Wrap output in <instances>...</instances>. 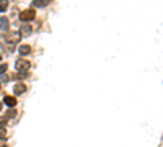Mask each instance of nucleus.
Segmentation results:
<instances>
[{"label": "nucleus", "mask_w": 163, "mask_h": 147, "mask_svg": "<svg viewBox=\"0 0 163 147\" xmlns=\"http://www.w3.org/2000/svg\"><path fill=\"white\" fill-rule=\"evenodd\" d=\"M20 39H21V34H20V31H12V33H7V34H5V43L10 44V46H13V44L20 43Z\"/></svg>", "instance_id": "nucleus-1"}, {"label": "nucleus", "mask_w": 163, "mask_h": 147, "mask_svg": "<svg viewBox=\"0 0 163 147\" xmlns=\"http://www.w3.org/2000/svg\"><path fill=\"white\" fill-rule=\"evenodd\" d=\"M34 18H36V12H34L33 8H26V10H23V12H20V20H21L23 23H28Z\"/></svg>", "instance_id": "nucleus-2"}, {"label": "nucleus", "mask_w": 163, "mask_h": 147, "mask_svg": "<svg viewBox=\"0 0 163 147\" xmlns=\"http://www.w3.org/2000/svg\"><path fill=\"white\" fill-rule=\"evenodd\" d=\"M15 67H16V71H18V72H28V71H30V67H31V62L21 57V59H18V61L15 62Z\"/></svg>", "instance_id": "nucleus-3"}, {"label": "nucleus", "mask_w": 163, "mask_h": 147, "mask_svg": "<svg viewBox=\"0 0 163 147\" xmlns=\"http://www.w3.org/2000/svg\"><path fill=\"white\" fill-rule=\"evenodd\" d=\"M33 33V28H31V24H21V28H20V34H21V38H25V36H30V34Z\"/></svg>", "instance_id": "nucleus-4"}, {"label": "nucleus", "mask_w": 163, "mask_h": 147, "mask_svg": "<svg viewBox=\"0 0 163 147\" xmlns=\"http://www.w3.org/2000/svg\"><path fill=\"white\" fill-rule=\"evenodd\" d=\"M3 103H5L7 106H10V108H15L16 106V98L13 95H5L3 97Z\"/></svg>", "instance_id": "nucleus-5"}, {"label": "nucleus", "mask_w": 163, "mask_h": 147, "mask_svg": "<svg viewBox=\"0 0 163 147\" xmlns=\"http://www.w3.org/2000/svg\"><path fill=\"white\" fill-rule=\"evenodd\" d=\"M26 92V83H15V87H13V93L15 95H21V93Z\"/></svg>", "instance_id": "nucleus-6"}, {"label": "nucleus", "mask_w": 163, "mask_h": 147, "mask_svg": "<svg viewBox=\"0 0 163 147\" xmlns=\"http://www.w3.org/2000/svg\"><path fill=\"white\" fill-rule=\"evenodd\" d=\"M31 51H33V48L30 46V44H21V46L18 48V52L21 56H28V54H31Z\"/></svg>", "instance_id": "nucleus-7"}, {"label": "nucleus", "mask_w": 163, "mask_h": 147, "mask_svg": "<svg viewBox=\"0 0 163 147\" xmlns=\"http://www.w3.org/2000/svg\"><path fill=\"white\" fill-rule=\"evenodd\" d=\"M8 26H10L8 18H7V16H0V31H5V30H8Z\"/></svg>", "instance_id": "nucleus-8"}, {"label": "nucleus", "mask_w": 163, "mask_h": 147, "mask_svg": "<svg viewBox=\"0 0 163 147\" xmlns=\"http://www.w3.org/2000/svg\"><path fill=\"white\" fill-rule=\"evenodd\" d=\"M46 5H49V0H33V7L36 8H43Z\"/></svg>", "instance_id": "nucleus-9"}, {"label": "nucleus", "mask_w": 163, "mask_h": 147, "mask_svg": "<svg viewBox=\"0 0 163 147\" xmlns=\"http://www.w3.org/2000/svg\"><path fill=\"white\" fill-rule=\"evenodd\" d=\"M16 114H18V113H16V110H15V108H10V110L7 111L5 118H7V120H13V118H15Z\"/></svg>", "instance_id": "nucleus-10"}, {"label": "nucleus", "mask_w": 163, "mask_h": 147, "mask_svg": "<svg viewBox=\"0 0 163 147\" xmlns=\"http://www.w3.org/2000/svg\"><path fill=\"white\" fill-rule=\"evenodd\" d=\"M7 7H8V0H0V13L7 12Z\"/></svg>", "instance_id": "nucleus-11"}, {"label": "nucleus", "mask_w": 163, "mask_h": 147, "mask_svg": "<svg viewBox=\"0 0 163 147\" xmlns=\"http://www.w3.org/2000/svg\"><path fill=\"white\" fill-rule=\"evenodd\" d=\"M25 77H28V72H18V74L13 75V79H15V80H23Z\"/></svg>", "instance_id": "nucleus-12"}, {"label": "nucleus", "mask_w": 163, "mask_h": 147, "mask_svg": "<svg viewBox=\"0 0 163 147\" xmlns=\"http://www.w3.org/2000/svg\"><path fill=\"white\" fill-rule=\"evenodd\" d=\"M7 131H5V124H0V139H5Z\"/></svg>", "instance_id": "nucleus-13"}, {"label": "nucleus", "mask_w": 163, "mask_h": 147, "mask_svg": "<svg viewBox=\"0 0 163 147\" xmlns=\"http://www.w3.org/2000/svg\"><path fill=\"white\" fill-rule=\"evenodd\" d=\"M7 69H8V64H0V75H2V74H5Z\"/></svg>", "instance_id": "nucleus-14"}, {"label": "nucleus", "mask_w": 163, "mask_h": 147, "mask_svg": "<svg viewBox=\"0 0 163 147\" xmlns=\"http://www.w3.org/2000/svg\"><path fill=\"white\" fill-rule=\"evenodd\" d=\"M5 144H7L5 139H0V147H5Z\"/></svg>", "instance_id": "nucleus-15"}, {"label": "nucleus", "mask_w": 163, "mask_h": 147, "mask_svg": "<svg viewBox=\"0 0 163 147\" xmlns=\"http://www.w3.org/2000/svg\"><path fill=\"white\" fill-rule=\"evenodd\" d=\"M0 61H2V54H0Z\"/></svg>", "instance_id": "nucleus-16"}, {"label": "nucleus", "mask_w": 163, "mask_h": 147, "mask_svg": "<svg viewBox=\"0 0 163 147\" xmlns=\"http://www.w3.org/2000/svg\"><path fill=\"white\" fill-rule=\"evenodd\" d=\"M0 110H2V103H0Z\"/></svg>", "instance_id": "nucleus-17"}, {"label": "nucleus", "mask_w": 163, "mask_h": 147, "mask_svg": "<svg viewBox=\"0 0 163 147\" xmlns=\"http://www.w3.org/2000/svg\"><path fill=\"white\" fill-rule=\"evenodd\" d=\"M0 88H2V83H0Z\"/></svg>", "instance_id": "nucleus-18"}, {"label": "nucleus", "mask_w": 163, "mask_h": 147, "mask_svg": "<svg viewBox=\"0 0 163 147\" xmlns=\"http://www.w3.org/2000/svg\"><path fill=\"white\" fill-rule=\"evenodd\" d=\"M49 2H52V0H49Z\"/></svg>", "instance_id": "nucleus-19"}]
</instances>
